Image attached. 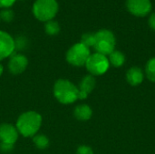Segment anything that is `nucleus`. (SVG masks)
Returning a JSON list of instances; mask_svg holds the SVG:
<instances>
[{
	"instance_id": "1",
	"label": "nucleus",
	"mask_w": 155,
	"mask_h": 154,
	"mask_svg": "<svg viewBox=\"0 0 155 154\" xmlns=\"http://www.w3.org/2000/svg\"><path fill=\"white\" fill-rule=\"evenodd\" d=\"M42 122L41 114L35 111H28L18 117L15 127L24 137H34L41 128Z\"/></svg>"
},
{
	"instance_id": "2",
	"label": "nucleus",
	"mask_w": 155,
	"mask_h": 154,
	"mask_svg": "<svg viewBox=\"0 0 155 154\" xmlns=\"http://www.w3.org/2000/svg\"><path fill=\"white\" fill-rule=\"evenodd\" d=\"M54 95L62 104H71L78 100L79 90L67 79H58L54 84Z\"/></svg>"
},
{
	"instance_id": "3",
	"label": "nucleus",
	"mask_w": 155,
	"mask_h": 154,
	"mask_svg": "<svg viewBox=\"0 0 155 154\" xmlns=\"http://www.w3.org/2000/svg\"><path fill=\"white\" fill-rule=\"evenodd\" d=\"M58 12L56 0H36L33 5V13L36 19L42 22L52 20Z\"/></svg>"
},
{
	"instance_id": "4",
	"label": "nucleus",
	"mask_w": 155,
	"mask_h": 154,
	"mask_svg": "<svg viewBox=\"0 0 155 154\" xmlns=\"http://www.w3.org/2000/svg\"><path fill=\"white\" fill-rule=\"evenodd\" d=\"M115 43V36L110 30L102 29L95 33V42L94 47L96 53L104 55H109L114 51Z\"/></svg>"
},
{
	"instance_id": "5",
	"label": "nucleus",
	"mask_w": 155,
	"mask_h": 154,
	"mask_svg": "<svg viewBox=\"0 0 155 154\" xmlns=\"http://www.w3.org/2000/svg\"><path fill=\"white\" fill-rule=\"evenodd\" d=\"M91 55L90 49L83 44L82 43L74 44L69 48L66 53V61L74 66H83L85 65L87 59Z\"/></svg>"
},
{
	"instance_id": "6",
	"label": "nucleus",
	"mask_w": 155,
	"mask_h": 154,
	"mask_svg": "<svg viewBox=\"0 0 155 154\" xmlns=\"http://www.w3.org/2000/svg\"><path fill=\"white\" fill-rule=\"evenodd\" d=\"M110 66V63L106 55L94 53L89 56L86 61L85 67L91 75H102L105 74Z\"/></svg>"
},
{
	"instance_id": "7",
	"label": "nucleus",
	"mask_w": 155,
	"mask_h": 154,
	"mask_svg": "<svg viewBox=\"0 0 155 154\" xmlns=\"http://www.w3.org/2000/svg\"><path fill=\"white\" fill-rule=\"evenodd\" d=\"M126 7L135 16H145L152 10V3L150 0H127Z\"/></svg>"
},
{
	"instance_id": "8",
	"label": "nucleus",
	"mask_w": 155,
	"mask_h": 154,
	"mask_svg": "<svg viewBox=\"0 0 155 154\" xmlns=\"http://www.w3.org/2000/svg\"><path fill=\"white\" fill-rule=\"evenodd\" d=\"M15 49L14 38L6 32L0 31V61L10 57Z\"/></svg>"
},
{
	"instance_id": "9",
	"label": "nucleus",
	"mask_w": 155,
	"mask_h": 154,
	"mask_svg": "<svg viewBox=\"0 0 155 154\" xmlns=\"http://www.w3.org/2000/svg\"><path fill=\"white\" fill-rule=\"evenodd\" d=\"M28 65V59L22 54H13L8 62V69L12 74L17 75L24 73Z\"/></svg>"
},
{
	"instance_id": "10",
	"label": "nucleus",
	"mask_w": 155,
	"mask_h": 154,
	"mask_svg": "<svg viewBox=\"0 0 155 154\" xmlns=\"http://www.w3.org/2000/svg\"><path fill=\"white\" fill-rule=\"evenodd\" d=\"M18 131L15 126L11 123L0 124V143L14 145L18 139Z\"/></svg>"
},
{
	"instance_id": "11",
	"label": "nucleus",
	"mask_w": 155,
	"mask_h": 154,
	"mask_svg": "<svg viewBox=\"0 0 155 154\" xmlns=\"http://www.w3.org/2000/svg\"><path fill=\"white\" fill-rule=\"evenodd\" d=\"M95 87V79L93 75L88 74L85 75L78 87L79 90V97L78 100H84L88 97V94L93 92Z\"/></svg>"
},
{
	"instance_id": "12",
	"label": "nucleus",
	"mask_w": 155,
	"mask_h": 154,
	"mask_svg": "<svg viewBox=\"0 0 155 154\" xmlns=\"http://www.w3.org/2000/svg\"><path fill=\"white\" fill-rule=\"evenodd\" d=\"M126 80L133 86H136L142 84L143 81V73L142 69L136 66L130 68L126 73Z\"/></svg>"
},
{
	"instance_id": "13",
	"label": "nucleus",
	"mask_w": 155,
	"mask_h": 154,
	"mask_svg": "<svg viewBox=\"0 0 155 154\" xmlns=\"http://www.w3.org/2000/svg\"><path fill=\"white\" fill-rule=\"evenodd\" d=\"M74 117L79 121H87L93 115V111L91 107L87 104H80L74 108Z\"/></svg>"
},
{
	"instance_id": "14",
	"label": "nucleus",
	"mask_w": 155,
	"mask_h": 154,
	"mask_svg": "<svg viewBox=\"0 0 155 154\" xmlns=\"http://www.w3.org/2000/svg\"><path fill=\"white\" fill-rule=\"evenodd\" d=\"M109 63L114 67H121L125 62L124 54L120 51H114L109 54Z\"/></svg>"
},
{
	"instance_id": "15",
	"label": "nucleus",
	"mask_w": 155,
	"mask_h": 154,
	"mask_svg": "<svg viewBox=\"0 0 155 154\" xmlns=\"http://www.w3.org/2000/svg\"><path fill=\"white\" fill-rule=\"evenodd\" d=\"M33 143L36 148L40 150H45L49 146V139L44 134H36L33 137Z\"/></svg>"
},
{
	"instance_id": "16",
	"label": "nucleus",
	"mask_w": 155,
	"mask_h": 154,
	"mask_svg": "<svg viewBox=\"0 0 155 154\" xmlns=\"http://www.w3.org/2000/svg\"><path fill=\"white\" fill-rule=\"evenodd\" d=\"M145 74L147 78L153 82L155 83V57L150 59L145 66Z\"/></svg>"
},
{
	"instance_id": "17",
	"label": "nucleus",
	"mask_w": 155,
	"mask_h": 154,
	"mask_svg": "<svg viewBox=\"0 0 155 154\" xmlns=\"http://www.w3.org/2000/svg\"><path fill=\"white\" fill-rule=\"evenodd\" d=\"M45 33L49 35H55L60 32V25L57 22L50 20L46 22L45 25Z\"/></svg>"
},
{
	"instance_id": "18",
	"label": "nucleus",
	"mask_w": 155,
	"mask_h": 154,
	"mask_svg": "<svg viewBox=\"0 0 155 154\" xmlns=\"http://www.w3.org/2000/svg\"><path fill=\"white\" fill-rule=\"evenodd\" d=\"M94 42H95V34L86 33V34H83L80 43H82L83 44H84L85 46H87L88 48H90L91 46L94 47Z\"/></svg>"
},
{
	"instance_id": "19",
	"label": "nucleus",
	"mask_w": 155,
	"mask_h": 154,
	"mask_svg": "<svg viewBox=\"0 0 155 154\" xmlns=\"http://www.w3.org/2000/svg\"><path fill=\"white\" fill-rule=\"evenodd\" d=\"M14 18V13L10 9H5L0 12V19L4 20L5 22H11Z\"/></svg>"
},
{
	"instance_id": "20",
	"label": "nucleus",
	"mask_w": 155,
	"mask_h": 154,
	"mask_svg": "<svg viewBox=\"0 0 155 154\" xmlns=\"http://www.w3.org/2000/svg\"><path fill=\"white\" fill-rule=\"evenodd\" d=\"M76 154H94V151L87 145H80L77 148Z\"/></svg>"
},
{
	"instance_id": "21",
	"label": "nucleus",
	"mask_w": 155,
	"mask_h": 154,
	"mask_svg": "<svg viewBox=\"0 0 155 154\" xmlns=\"http://www.w3.org/2000/svg\"><path fill=\"white\" fill-rule=\"evenodd\" d=\"M15 48L17 47L18 49H22L25 46V39L24 37H19L15 41Z\"/></svg>"
},
{
	"instance_id": "22",
	"label": "nucleus",
	"mask_w": 155,
	"mask_h": 154,
	"mask_svg": "<svg viewBox=\"0 0 155 154\" xmlns=\"http://www.w3.org/2000/svg\"><path fill=\"white\" fill-rule=\"evenodd\" d=\"M14 145H9V144H5L0 143V151L4 153H8L13 150Z\"/></svg>"
},
{
	"instance_id": "23",
	"label": "nucleus",
	"mask_w": 155,
	"mask_h": 154,
	"mask_svg": "<svg viewBox=\"0 0 155 154\" xmlns=\"http://www.w3.org/2000/svg\"><path fill=\"white\" fill-rule=\"evenodd\" d=\"M15 2V0H0V7L8 8L12 5H14Z\"/></svg>"
},
{
	"instance_id": "24",
	"label": "nucleus",
	"mask_w": 155,
	"mask_h": 154,
	"mask_svg": "<svg viewBox=\"0 0 155 154\" xmlns=\"http://www.w3.org/2000/svg\"><path fill=\"white\" fill-rule=\"evenodd\" d=\"M148 24H149V26L151 27V29L155 31V13L151 15L149 21H148Z\"/></svg>"
},
{
	"instance_id": "25",
	"label": "nucleus",
	"mask_w": 155,
	"mask_h": 154,
	"mask_svg": "<svg viewBox=\"0 0 155 154\" xmlns=\"http://www.w3.org/2000/svg\"><path fill=\"white\" fill-rule=\"evenodd\" d=\"M3 72H4V67H3V65H2V64H0V76L2 75Z\"/></svg>"
}]
</instances>
